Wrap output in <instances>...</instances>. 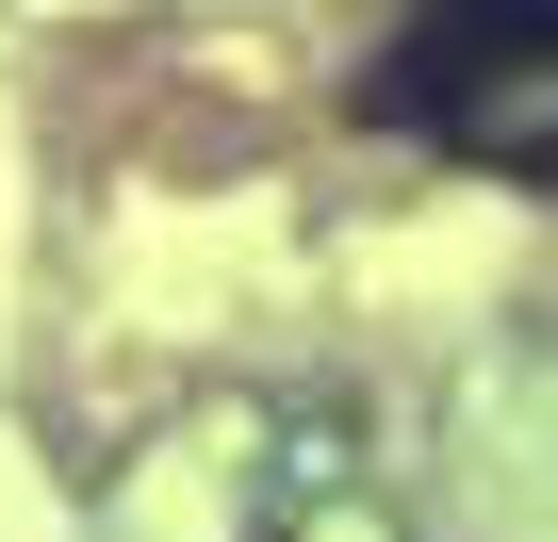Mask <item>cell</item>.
Listing matches in <instances>:
<instances>
[{"label": "cell", "instance_id": "6da1fadb", "mask_svg": "<svg viewBox=\"0 0 558 542\" xmlns=\"http://www.w3.org/2000/svg\"><path fill=\"white\" fill-rule=\"evenodd\" d=\"M362 116L444 132V148H476V165L558 148V0H411V34L378 50Z\"/></svg>", "mask_w": 558, "mask_h": 542}]
</instances>
